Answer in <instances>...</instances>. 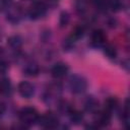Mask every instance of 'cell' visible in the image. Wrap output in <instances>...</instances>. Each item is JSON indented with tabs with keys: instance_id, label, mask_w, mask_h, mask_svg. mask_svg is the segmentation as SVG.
Instances as JSON below:
<instances>
[{
	"instance_id": "cell-13",
	"label": "cell",
	"mask_w": 130,
	"mask_h": 130,
	"mask_svg": "<svg viewBox=\"0 0 130 130\" xmlns=\"http://www.w3.org/2000/svg\"><path fill=\"white\" fill-rule=\"evenodd\" d=\"M83 32H84V26L83 25H76L72 29V32H71V36H70L71 41H74V40L79 39L80 37H82Z\"/></svg>"
},
{
	"instance_id": "cell-21",
	"label": "cell",
	"mask_w": 130,
	"mask_h": 130,
	"mask_svg": "<svg viewBox=\"0 0 130 130\" xmlns=\"http://www.w3.org/2000/svg\"><path fill=\"white\" fill-rule=\"evenodd\" d=\"M5 110H6V107H5V105H4L2 102H0V117H1V116L4 114Z\"/></svg>"
},
{
	"instance_id": "cell-16",
	"label": "cell",
	"mask_w": 130,
	"mask_h": 130,
	"mask_svg": "<svg viewBox=\"0 0 130 130\" xmlns=\"http://www.w3.org/2000/svg\"><path fill=\"white\" fill-rule=\"evenodd\" d=\"M105 106H106V109L111 111L113 109H115L117 106H118V100L116 98H113V96H110L106 100L105 102Z\"/></svg>"
},
{
	"instance_id": "cell-8",
	"label": "cell",
	"mask_w": 130,
	"mask_h": 130,
	"mask_svg": "<svg viewBox=\"0 0 130 130\" xmlns=\"http://www.w3.org/2000/svg\"><path fill=\"white\" fill-rule=\"evenodd\" d=\"M106 42V35L102 29H94L91 34V44L101 46Z\"/></svg>"
},
{
	"instance_id": "cell-3",
	"label": "cell",
	"mask_w": 130,
	"mask_h": 130,
	"mask_svg": "<svg viewBox=\"0 0 130 130\" xmlns=\"http://www.w3.org/2000/svg\"><path fill=\"white\" fill-rule=\"evenodd\" d=\"M38 122L40 123V125L44 128H56L58 126V118L57 116L52 113V112H47L46 114H44L43 116L39 117Z\"/></svg>"
},
{
	"instance_id": "cell-7",
	"label": "cell",
	"mask_w": 130,
	"mask_h": 130,
	"mask_svg": "<svg viewBox=\"0 0 130 130\" xmlns=\"http://www.w3.org/2000/svg\"><path fill=\"white\" fill-rule=\"evenodd\" d=\"M111 120V114H110V111L109 110H104V111H101L99 113H96V116H95V123L98 126H106L109 124Z\"/></svg>"
},
{
	"instance_id": "cell-11",
	"label": "cell",
	"mask_w": 130,
	"mask_h": 130,
	"mask_svg": "<svg viewBox=\"0 0 130 130\" xmlns=\"http://www.w3.org/2000/svg\"><path fill=\"white\" fill-rule=\"evenodd\" d=\"M10 90H11L10 81L3 75H0V93L7 94L10 92Z\"/></svg>"
},
{
	"instance_id": "cell-22",
	"label": "cell",
	"mask_w": 130,
	"mask_h": 130,
	"mask_svg": "<svg viewBox=\"0 0 130 130\" xmlns=\"http://www.w3.org/2000/svg\"><path fill=\"white\" fill-rule=\"evenodd\" d=\"M8 4V0H0V10H2Z\"/></svg>"
},
{
	"instance_id": "cell-9",
	"label": "cell",
	"mask_w": 130,
	"mask_h": 130,
	"mask_svg": "<svg viewBox=\"0 0 130 130\" xmlns=\"http://www.w3.org/2000/svg\"><path fill=\"white\" fill-rule=\"evenodd\" d=\"M22 12L19 7H12L7 11V19L11 22H17L21 18Z\"/></svg>"
},
{
	"instance_id": "cell-23",
	"label": "cell",
	"mask_w": 130,
	"mask_h": 130,
	"mask_svg": "<svg viewBox=\"0 0 130 130\" xmlns=\"http://www.w3.org/2000/svg\"><path fill=\"white\" fill-rule=\"evenodd\" d=\"M1 54H2V49L0 48V55H1Z\"/></svg>"
},
{
	"instance_id": "cell-12",
	"label": "cell",
	"mask_w": 130,
	"mask_h": 130,
	"mask_svg": "<svg viewBox=\"0 0 130 130\" xmlns=\"http://www.w3.org/2000/svg\"><path fill=\"white\" fill-rule=\"evenodd\" d=\"M7 45L12 49H19L22 46V39L19 36H11L7 40Z\"/></svg>"
},
{
	"instance_id": "cell-6",
	"label": "cell",
	"mask_w": 130,
	"mask_h": 130,
	"mask_svg": "<svg viewBox=\"0 0 130 130\" xmlns=\"http://www.w3.org/2000/svg\"><path fill=\"white\" fill-rule=\"evenodd\" d=\"M34 85L28 81H21L18 84V92L25 99H29L34 94Z\"/></svg>"
},
{
	"instance_id": "cell-17",
	"label": "cell",
	"mask_w": 130,
	"mask_h": 130,
	"mask_svg": "<svg viewBox=\"0 0 130 130\" xmlns=\"http://www.w3.org/2000/svg\"><path fill=\"white\" fill-rule=\"evenodd\" d=\"M69 20H70V16H69L68 12H66V11L62 12L61 15H60V19H59V23H60V25H61V26H65V25H67V23L69 22Z\"/></svg>"
},
{
	"instance_id": "cell-19",
	"label": "cell",
	"mask_w": 130,
	"mask_h": 130,
	"mask_svg": "<svg viewBox=\"0 0 130 130\" xmlns=\"http://www.w3.org/2000/svg\"><path fill=\"white\" fill-rule=\"evenodd\" d=\"M109 5L111 6V8L113 10L114 9H118L120 7V2H119V0H110Z\"/></svg>"
},
{
	"instance_id": "cell-20",
	"label": "cell",
	"mask_w": 130,
	"mask_h": 130,
	"mask_svg": "<svg viewBox=\"0 0 130 130\" xmlns=\"http://www.w3.org/2000/svg\"><path fill=\"white\" fill-rule=\"evenodd\" d=\"M7 68H8L7 64H6V63H5L4 61L0 60V75H3V74H4L5 72H6Z\"/></svg>"
},
{
	"instance_id": "cell-10",
	"label": "cell",
	"mask_w": 130,
	"mask_h": 130,
	"mask_svg": "<svg viewBox=\"0 0 130 130\" xmlns=\"http://www.w3.org/2000/svg\"><path fill=\"white\" fill-rule=\"evenodd\" d=\"M84 107H85V110L87 112L94 113L99 108V102L93 96H88L84 103Z\"/></svg>"
},
{
	"instance_id": "cell-2",
	"label": "cell",
	"mask_w": 130,
	"mask_h": 130,
	"mask_svg": "<svg viewBox=\"0 0 130 130\" xmlns=\"http://www.w3.org/2000/svg\"><path fill=\"white\" fill-rule=\"evenodd\" d=\"M69 86L74 93H81L87 87V82L85 78L80 75H73L69 80Z\"/></svg>"
},
{
	"instance_id": "cell-18",
	"label": "cell",
	"mask_w": 130,
	"mask_h": 130,
	"mask_svg": "<svg viewBox=\"0 0 130 130\" xmlns=\"http://www.w3.org/2000/svg\"><path fill=\"white\" fill-rule=\"evenodd\" d=\"M105 54L109 58H115L117 56V51L113 46H107L105 48Z\"/></svg>"
},
{
	"instance_id": "cell-5",
	"label": "cell",
	"mask_w": 130,
	"mask_h": 130,
	"mask_svg": "<svg viewBox=\"0 0 130 130\" xmlns=\"http://www.w3.org/2000/svg\"><path fill=\"white\" fill-rule=\"evenodd\" d=\"M67 72H68V66L62 62L55 64L51 69L52 76L55 78H62L67 74Z\"/></svg>"
},
{
	"instance_id": "cell-1",
	"label": "cell",
	"mask_w": 130,
	"mask_h": 130,
	"mask_svg": "<svg viewBox=\"0 0 130 130\" xmlns=\"http://www.w3.org/2000/svg\"><path fill=\"white\" fill-rule=\"evenodd\" d=\"M39 113L32 107H25L19 112V120L23 125L30 126L38 122L39 120Z\"/></svg>"
},
{
	"instance_id": "cell-4",
	"label": "cell",
	"mask_w": 130,
	"mask_h": 130,
	"mask_svg": "<svg viewBox=\"0 0 130 130\" xmlns=\"http://www.w3.org/2000/svg\"><path fill=\"white\" fill-rule=\"evenodd\" d=\"M47 10V6L44 2L42 1H36L34 2L28 9V15L30 16V18L32 19H38L40 17H42Z\"/></svg>"
},
{
	"instance_id": "cell-14",
	"label": "cell",
	"mask_w": 130,
	"mask_h": 130,
	"mask_svg": "<svg viewBox=\"0 0 130 130\" xmlns=\"http://www.w3.org/2000/svg\"><path fill=\"white\" fill-rule=\"evenodd\" d=\"M39 71H40V68L37 64H28L24 68V73L28 76H36L38 75Z\"/></svg>"
},
{
	"instance_id": "cell-15",
	"label": "cell",
	"mask_w": 130,
	"mask_h": 130,
	"mask_svg": "<svg viewBox=\"0 0 130 130\" xmlns=\"http://www.w3.org/2000/svg\"><path fill=\"white\" fill-rule=\"evenodd\" d=\"M69 114H70V119H71V121L74 122V123H76V124H78L79 122H81V120H82V118H83L82 113L79 112V111H77V110L71 109V110L69 111Z\"/></svg>"
}]
</instances>
